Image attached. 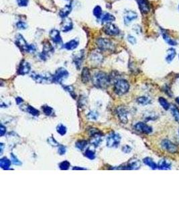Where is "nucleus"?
<instances>
[{
    "label": "nucleus",
    "instance_id": "nucleus-29",
    "mask_svg": "<svg viewBox=\"0 0 179 201\" xmlns=\"http://www.w3.org/2000/svg\"><path fill=\"white\" fill-rule=\"evenodd\" d=\"M101 136H102L101 135H95V136L91 137V143L93 145H94L95 147H97L100 144L101 142H102Z\"/></svg>",
    "mask_w": 179,
    "mask_h": 201
},
{
    "label": "nucleus",
    "instance_id": "nucleus-43",
    "mask_svg": "<svg viewBox=\"0 0 179 201\" xmlns=\"http://www.w3.org/2000/svg\"><path fill=\"white\" fill-rule=\"evenodd\" d=\"M16 27H17V28H18V29H20V30H25L27 28L28 25L25 22L19 21L16 23Z\"/></svg>",
    "mask_w": 179,
    "mask_h": 201
},
{
    "label": "nucleus",
    "instance_id": "nucleus-22",
    "mask_svg": "<svg viewBox=\"0 0 179 201\" xmlns=\"http://www.w3.org/2000/svg\"><path fill=\"white\" fill-rule=\"evenodd\" d=\"M91 79V75L90 73V71L87 67H85L83 69L82 73H81V81L83 83H87Z\"/></svg>",
    "mask_w": 179,
    "mask_h": 201
},
{
    "label": "nucleus",
    "instance_id": "nucleus-18",
    "mask_svg": "<svg viewBox=\"0 0 179 201\" xmlns=\"http://www.w3.org/2000/svg\"><path fill=\"white\" fill-rule=\"evenodd\" d=\"M73 28L72 20L69 18H64V21L61 24V30L63 32H68L71 31Z\"/></svg>",
    "mask_w": 179,
    "mask_h": 201
},
{
    "label": "nucleus",
    "instance_id": "nucleus-57",
    "mask_svg": "<svg viewBox=\"0 0 179 201\" xmlns=\"http://www.w3.org/2000/svg\"><path fill=\"white\" fill-rule=\"evenodd\" d=\"M178 57H179V56H178Z\"/></svg>",
    "mask_w": 179,
    "mask_h": 201
},
{
    "label": "nucleus",
    "instance_id": "nucleus-3",
    "mask_svg": "<svg viewBox=\"0 0 179 201\" xmlns=\"http://www.w3.org/2000/svg\"><path fill=\"white\" fill-rule=\"evenodd\" d=\"M129 84L127 81L125 79H118L114 84L113 91L116 95L121 96L129 91Z\"/></svg>",
    "mask_w": 179,
    "mask_h": 201
},
{
    "label": "nucleus",
    "instance_id": "nucleus-53",
    "mask_svg": "<svg viewBox=\"0 0 179 201\" xmlns=\"http://www.w3.org/2000/svg\"><path fill=\"white\" fill-rule=\"evenodd\" d=\"M72 170H86V168H80V167H74L72 168Z\"/></svg>",
    "mask_w": 179,
    "mask_h": 201
},
{
    "label": "nucleus",
    "instance_id": "nucleus-8",
    "mask_svg": "<svg viewBox=\"0 0 179 201\" xmlns=\"http://www.w3.org/2000/svg\"><path fill=\"white\" fill-rule=\"evenodd\" d=\"M141 167V162L138 159H132L129 162L124 166H120L117 168H113V169L119 170H138Z\"/></svg>",
    "mask_w": 179,
    "mask_h": 201
},
{
    "label": "nucleus",
    "instance_id": "nucleus-9",
    "mask_svg": "<svg viewBox=\"0 0 179 201\" xmlns=\"http://www.w3.org/2000/svg\"><path fill=\"white\" fill-rule=\"evenodd\" d=\"M161 146L164 150L170 154H175L178 151V147L167 139H164L161 142Z\"/></svg>",
    "mask_w": 179,
    "mask_h": 201
},
{
    "label": "nucleus",
    "instance_id": "nucleus-17",
    "mask_svg": "<svg viewBox=\"0 0 179 201\" xmlns=\"http://www.w3.org/2000/svg\"><path fill=\"white\" fill-rule=\"evenodd\" d=\"M140 11L143 14H148L150 11V4L148 0H136Z\"/></svg>",
    "mask_w": 179,
    "mask_h": 201
},
{
    "label": "nucleus",
    "instance_id": "nucleus-55",
    "mask_svg": "<svg viewBox=\"0 0 179 201\" xmlns=\"http://www.w3.org/2000/svg\"><path fill=\"white\" fill-rule=\"evenodd\" d=\"M178 135H179V130H178Z\"/></svg>",
    "mask_w": 179,
    "mask_h": 201
},
{
    "label": "nucleus",
    "instance_id": "nucleus-33",
    "mask_svg": "<svg viewBox=\"0 0 179 201\" xmlns=\"http://www.w3.org/2000/svg\"><path fill=\"white\" fill-rule=\"evenodd\" d=\"M88 144V142L86 140H79L76 142V147L80 150H83Z\"/></svg>",
    "mask_w": 179,
    "mask_h": 201
},
{
    "label": "nucleus",
    "instance_id": "nucleus-2",
    "mask_svg": "<svg viewBox=\"0 0 179 201\" xmlns=\"http://www.w3.org/2000/svg\"><path fill=\"white\" fill-rule=\"evenodd\" d=\"M15 43L20 50L28 52L33 53L36 51V48L34 44H28L22 34H18L15 36Z\"/></svg>",
    "mask_w": 179,
    "mask_h": 201
},
{
    "label": "nucleus",
    "instance_id": "nucleus-46",
    "mask_svg": "<svg viewBox=\"0 0 179 201\" xmlns=\"http://www.w3.org/2000/svg\"><path fill=\"white\" fill-rule=\"evenodd\" d=\"M66 151H67V148H66V147H65L64 146H63V145H59V146L58 153L60 155H64L65 153H66Z\"/></svg>",
    "mask_w": 179,
    "mask_h": 201
},
{
    "label": "nucleus",
    "instance_id": "nucleus-31",
    "mask_svg": "<svg viewBox=\"0 0 179 201\" xmlns=\"http://www.w3.org/2000/svg\"><path fill=\"white\" fill-rule=\"evenodd\" d=\"M158 101H159V103L160 104V105L162 107V108H163L164 110L167 111L170 109V103L168 102L167 100L164 99V97H160L159 99H158Z\"/></svg>",
    "mask_w": 179,
    "mask_h": 201
},
{
    "label": "nucleus",
    "instance_id": "nucleus-4",
    "mask_svg": "<svg viewBox=\"0 0 179 201\" xmlns=\"http://www.w3.org/2000/svg\"><path fill=\"white\" fill-rule=\"evenodd\" d=\"M31 77L38 83H49L53 82V76H52L50 73L32 72Z\"/></svg>",
    "mask_w": 179,
    "mask_h": 201
},
{
    "label": "nucleus",
    "instance_id": "nucleus-14",
    "mask_svg": "<svg viewBox=\"0 0 179 201\" xmlns=\"http://www.w3.org/2000/svg\"><path fill=\"white\" fill-rule=\"evenodd\" d=\"M137 18H138V14L135 11L132 10L126 11L124 15V24L125 25L128 26L132 22V21H133L134 20H136Z\"/></svg>",
    "mask_w": 179,
    "mask_h": 201
},
{
    "label": "nucleus",
    "instance_id": "nucleus-1",
    "mask_svg": "<svg viewBox=\"0 0 179 201\" xmlns=\"http://www.w3.org/2000/svg\"><path fill=\"white\" fill-rule=\"evenodd\" d=\"M91 81L95 87L100 89H105L108 87L111 79L107 74L102 71H97L93 74L91 77Z\"/></svg>",
    "mask_w": 179,
    "mask_h": 201
},
{
    "label": "nucleus",
    "instance_id": "nucleus-6",
    "mask_svg": "<svg viewBox=\"0 0 179 201\" xmlns=\"http://www.w3.org/2000/svg\"><path fill=\"white\" fill-rule=\"evenodd\" d=\"M121 142V136L119 133L111 132L107 138V146L109 147H117Z\"/></svg>",
    "mask_w": 179,
    "mask_h": 201
},
{
    "label": "nucleus",
    "instance_id": "nucleus-16",
    "mask_svg": "<svg viewBox=\"0 0 179 201\" xmlns=\"http://www.w3.org/2000/svg\"><path fill=\"white\" fill-rule=\"evenodd\" d=\"M84 58V50H80L75 53L73 55V62L77 69H79L82 65Z\"/></svg>",
    "mask_w": 179,
    "mask_h": 201
},
{
    "label": "nucleus",
    "instance_id": "nucleus-23",
    "mask_svg": "<svg viewBox=\"0 0 179 201\" xmlns=\"http://www.w3.org/2000/svg\"><path fill=\"white\" fill-rule=\"evenodd\" d=\"M79 45V41L77 40H71L70 41H68V42H67L66 44H64L63 45V48L67 49L68 50H72L75 49L76 48H77Z\"/></svg>",
    "mask_w": 179,
    "mask_h": 201
},
{
    "label": "nucleus",
    "instance_id": "nucleus-10",
    "mask_svg": "<svg viewBox=\"0 0 179 201\" xmlns=\"http://www.w3.org/2000/svg\"><path fill=\"white\" fill-rule=\"evenodd\" d=\"M117 116L120 121L124 124H126L128 122V114L129 112L124 107H118L116 109Z\"/></svg>",
    "mask_w": 179,
    "mask_h": 201
},
{
    "label": "nucleus",
    "instance_id": "nucleus-11",
    "mask_svg": "<svg viewBox=\"0 0 179 201\" xmlns=\"http://www.w3.org/2000/svg\"><path fill=\"white\" fill-rule=\"evenodd\" d=\"M103 31L109 36H117L120 34V29L116 24L108 23L103 28Z\"/></svg>",
    "mask_w": 179,
    "mask_h": 201
},
{
    "label": "nucleus",
    "instance_id": "nucleus-48",
    "mask_svg": "<svg viewBox=\"0 0 179 201\" xmlns=\"http://www.w3.org/2000/svg\"><path fill=\"white\" fill-rule=\"evenodd\" d=\"M48 143H49L50 144L51 146H59V144L58 143V142H56V141L55 140V138H53L52 137H51V138H50L49 139H48Z\"/></svg>",
    "mask_w": 179,
    "mask_h": 201
},
{
    "label": "nucleus",
    "instance_id": "nucleus-5",
    "mask_svg": "<svg viewBox=\"0 0 179 201\" xmlns=\"http://www.w3.org/2000/svg\"><path fill=\"white\" fill-rule=\"evenodd\" d=\"M96 44L99 50L102 51H113L115 49L114 44L109 39L100 38L96 41Z\"/></svg>",
    "mask_w": 179,
    "mask_h": 201
},
{
    "label": "nucleus",
    "instance_id": "nucleus-44",
    "mask_svg": "<svg viewBox=\"0 0 179 201\" xmlns=\"http://www.w3.org/2000/svg\"><path fill=\"white\" fill-rule=\"evenodd\" d=\"M87 117L89 119L92 120H96L98 118V113L96 111H91L89 112L87 115Z\"/></svg>",
    "mask_w": 179,
    "mask_h": 201
},
{
    "label": "nucleus",
    "instance_id": "nucleus-28",
    "mask_svg": "<svg viewBox=\"0 0 179 201\" xmlns=\"http://www.w3.org/2000/svg\"><path fill=\"white\" fill-rule=\"evenodd\" d=\"M116 20L115 17L112 14L109 13H105L102 15L101 18V22L102 23H110Z\"/></svg>",
    "mask_w": 179,
    "mask_h": 201
},
{
    "label": "nucleus",
    "instance_id": "nucleus-41",
    "mask_svg": "<svg viewBox=\"0 0 179 201\" xmlns=\"http://www.w3.org/2000/svg\"><path fill=\"white\" fill-rule=\"evenodd\" d=\"M85 155L87 158H88L89 159H95V151H93V150H91L90 149H87L86 151H85Z\"/></svg>",
    "mask_w": 179,
    "mask_h": 201
},
{
    "label": "nucleus",
    "instance_id": "nucleus-21",
    "mask_svg": "<svg viewBox=\"0 0 179 201\" xmlns=\"http://www.w3.org/2000/svg\"><path fill=\"white\" fill-rule=\"evenodd\" d=\"M90 57H91V60L93 63H94L95 64L101 63L103 61V57L102 55H101L100 52H97V51L93 52L90 55Z\"/></svg>",
    "mask_w": 179,
    "mask_h": 201
},
{
    "label": "nucleus",
    "instance_id": "nucleus-52",
    "mask_svg": "<svg viewBox=\"0 0 179 201\" xmlns=\"http://www.w3.org/2000/svg\"><path fill=\"white\" fill-rule=\"evenodd\" d=\"M15 101H16V103H17L18 105H20V103H22L23 102V99H22L21 97H17L15 99Z\"/></svg>",
    "mask_w": 179,
    "mask_h": 201
},
{
    "label": "nucleus",
    "instance_id": "nucleus-49",
    "mask_svg": "<svg viewBox=\"0 0 179 201\" xmlns=\"http://www.w3.org/2000/svg\"><path fill=\"white\" fill-rule=\"evenodd\" d=\"M122 151H123L125 153H129V152H131L132 148H131V147L129 146L128 145H125L123 147H122Z\"/></svg>",
    "mask_w": 179,
    "mask_h": 201
},
{
    "label": "nucleus",
    "instance_id": "nucleus-12",
    "mask_svg": "<svg viewBox=\"0 0 179 201\" xmlns=\"http://www.w3.org/2000/svg\"><path fill=\"white\" fill-rule=\"evenodd\" d=\"M134 128L138 132H141L144 134H150L152 132V127L149 126L145 123L143 122H138L134 125Z\"/></svg>",
    "mask_w": 179,
    "mask_h": 201
},
{
    "label": "nucleus",
    "instance_id": "nucleus-13",
    "mask_svg": "<svg viewBox=\"0 0 179 201\" xmlns=\"http://www.w3.org/2000/svg\"><path fill=\"white\" fill-rule=\"evenodd\" d=\"M55 52L54 50V48L52 47V45L50 44V43L49 42H46L44 43L43 45V50H42V52L41 54V59L43 60H46L47 57L49 55H52V53Z\"/></svg>",
    "mask_w": 179,
    "mask_h": 201
},
{
    "label": "nucleus",
    "instance_id": "nucleus-39",
    "mask_svg": "<svg viewBox=\"0 0 179 201\" xmlns=\"http://www.w3.org/2000/svg\"><path fill=\"white\" fill-rule=\"evenodd\" d=\"M42 108L44 113L45 114L46 116H50L52 114V113H53V109L50 107H49V106H47V105L43 106Z\"/></svg>",
    "mask_w": 179,
    "mask_h": 201
},
{
    "label": "nucleus",
    "instance_id": "nucleus-35",
    "mask_svg": "<svg viewBox=\"0 0 179 201\" xmlns=\"http://www.w3.org/2000/svg\"><path fill=\"white\" fill-rule=\"evenodd\" d=\"M162 36H163L164 40L166 41V42L167 44L171 45V46H175V45L177 44L176 41H174L166 34H162Z\"/></svg>",
    "mask_w": 179,
    "mask_h": 201
},
{
    "label": "nucleus",
    "instance_id": "nucleus-37",
    "mask_svg": "<svg viewBox=\"0 0 179 201\" xmlns=\"http://www.w3.org/2000/svg\"><path fill=\"white\" fill-rule=\"evenodd\" d=\"M88 133L91 137L95 136V135H103V133L101 132V131H99L97 128H89L88 129Z\"/></svg>",
    "mask_w": 179,
    "mask_h": 201
},
{
    "label": "nucleus",
    "instance_id": "nucleus-25",
    "mask_svg": "<svg viewBox=\"0 0 179 201\" xmlns=\"http://www.w3.org/2000/svg\"><path fill=\"white\" fill-rule=\"evenodd\" d=\"M177 55V52L175 49L174 48H169L168 50H167V55H166V61L168 63H170L172 62V61L174 60V57L176 56Z\"/></svg>",
    "mask_w": 179,
    "mask_h": 201
},
{
    "label": "nucleus",
    "instance_id": "nucleus-34",
    "mask_svg": "<svg viewBox=\"0 0 179 201\" xmlns=\"http://www.w3.org/2000/svg\"><path fill=\"white\" fill-rule=\"evenodd\" d=\"M171 113L175 121L179 123V109L176 107L173 106L172 107H171Z\"/></svg>",
    "mask_w": 179,
    "mask_h": 201
},
{
    "label": "nucleus",
    "instance_id": "nucleus-56",
    "mask_svg": "<svg viewBox=\"0 0 179 201\" xmlns=\"http://www.w3.org/2000/svg\"><path fill=\"white\" fill-rule=\"evenodd\" d=\"M178 8H179V7H178Z\"/></svg>",
    "mask_w": 179,
    "mask_h": 201
},
{
    "label": "nucleus",
    "instance_id": "nucleus-54",
    "mask_svg": "<svg viewBox=\"0 0 179 201\" xmlns=\"http://www.w3.org/2000/svg\"><path fill=\"white\" fill-rule=\"evenodd\" d=\"M176 101H177V103L179 104V97H178L176 98Z\"/></svg>",
    "mask_w": 179,
    "mask_h": 201
},
{
    "label": "nucleus",
    "instance_id": "nucleus-26",
    "mask_svg": "<svg viewBox=\"0 0 179 201\" xmlns=\"http://www.w3.org/2000/svg\"><path fill=\"white\" fill-rule=\"evenodd\" d=\"M143 162L146 165H147L148 166H149L152 170H156L158 168V165L156 164V162H154L151 158L146 157V158H144L143 159Z\"/></svg>",
    "mask_w": 179,
    "mask_h": 201
},
{
    "label": "nucleus",
    "instance_id": "nucleus-20",
    "mask_svg": "<svg viewBox=\"0 0 179 201\" xmlns=\"http://www.w3.org/2000/svg\"><path fill=\"white\" fill-rule=\"evenodd\" d=\"M172 168L171 162L166 159H162L158 164V168L161 170H170Z\"/></svg>",
    "mask_w": 179,
    "mask_h": 201
},
{
    "label": "nucleus",
    "instance_id": "nucleus-32",
    "mask_svg": "<svg viewBox=\"0 0 179 201\" xmlns=\"http://www.w3.org/2000/svg\"><path fill=\"white\" fill-rule=\"evenodd\" d=\"M26 111H28L29 113H30L31 115L34 116H38L40 115V112L38 109H35L33 107H32L30 105H27L26 107Z\"/></svg>",
    "mask_w": 179,
    "mask_h": 201
},
{
    "label": "nucleus",
    "instance_id": "nucleus-47",
    "mask_svg": "<svg viewBox=\"0 0 179 201\" xmlns=\"http://www.w3.org/2000/svg\"><path fill=\"white\" fill-rule=\"evenodd\" d=\"M29 2V0H17L18 6L20 7H26Z\"/></svg>",
    "mask_w": 179,
    "mask_h": 201
},
{
    "label": "nucleus",
    "instance_id": "nucleus-15",
    "mask_svg": "<svg viewBox=\"0 0 179 201\" xmlns=\"http://www.w3.org/2000/svg\"><path fill=\"white\" fill-rule=\"evenodd\" d=\"M31 70V66L30 63L27 62V61L23 60L20 63L18 70V74L20 75H25L26 74L30 72Z\"/></svg>",
    "mask_w": 179,
    "mask_h": 201
},
{
    "label": "nucleus",
    "instance_id": "nucleus-50",
    "mask_svg": "<svg viewBox=\"0 0 179 201\" xmlns=\"http://www.w3.org/2000/svg\"><path fill=\"white\" fill-rule=\"evenodd\" d=\"M128 40L129 41V42H130L132 44H134L136 43V39L134 38L133 36H132V35H129L128 36Z\"/></svg>",
    "mask_w": 179,
    "mask_h": 201
},
{
    "label": "nucleus",
    "instance_id": "nucleus-30",
    "mask_svg": "<svg viewBox=\"0 0 179 201\" xmlns=\"http://www.w3.org/2000/svg\"><path fill=\"white\" fill-rule=\"evenodd\" d=\"M137 102L141 105H148L151 103V99L149 97L146 96H142L137 99Z\"/></svg>",
    "mask_w": 179,
    "mask_h": 201
},
{
    "label": "nucleus",
    "instance_id": "nucleus-27",
    "mask_svg": "<svg viewBox=\"0 0 179 201\" xmlns=\"http://www.w3.org/2000/svg\"><path fill=\"white\" fill-rule=\"evenodd\" d=\"M11 166V161L9 159L4 157L0 159V166L3 170H8L10 169Z\"/></svg>",
    "mask_w": 179,
    "mask_h": 201
},
{
    "label": "nucleus",
    "instance_id": "nucleus-38",
    "mask_svg": "<svg viewBox=\"0 0 179 201\" xmlns=\"http://www.w3.org/2000/svg\"><path fill=\"white\" fill-rule=\"evenodd\" d=\"M93 14H94V15L97 18H101V15H102V8L99 6H95L94 10H93Z\"/></svg>",
    "mask_w": 179,
    "mask_h": 201
},
{
    "label": "nucleus",
    "instance_id": "nucleus-7",
    "mask_svg": "<svg viewBox=\"0 0 179 201\" xmlns=\"http://www.w3.org/2000/svg\"><path fill=\"white\" fill-rule=\"evenodd\" d=\"M69 73L67 70L64 68H59L56 70L55 75H53V82L56 83H62L64 79L68 78Z\"/></svg>",
    "mask_w": 179,
    "mask_h": 201
},
{
    "label": "nucleus",
    "instance_id": "nucleus-40",
    "mask_svg": "<svg viewBox=\"0 0 179 201\" xmlns=\"http://www.w3.org/2000/svg\"><path fill=\"white\" fill-rule=\"evenodd\" d=\"M70 166H71L70 162H68L67 160H65L60 164L59 168L60 169L62 170H68V168H70Z\"/></svg>",
    "mask_w": 179,
    "mask_h": 201
},
{
    "label": "nucleus",
    "instance_id": "nucleus-19",
    "mask_svg": "<svg viewBox=\"0 0 179 201\" xmlns=\"http://www.w3.org/2000/svg\"><path fill=\"white\" fill-rule=\"evenodd\" d=\"M50 37L51 40L56 44H61L63 42L62 38H61L60 33L58 30L53 29L50 32Z\"/></svg>",
    "mask_w": 179,
    "mask_h": 201
},
{
    "label": "nucleus",
    "instance_id": "nucleus-42",
    "mask_svg": "<svg viewBox=\"0 0 179 201\" xmlns=\"http://www.w3.org/2000/svg\"><path fill=\"white\" fill-rule=\"evenodd\" d=\"M63 88L66 90V91L71 94V95L73 97V98H75L76 95H75V93H74V88H73L72 86H68V85H64V87H63Z\"/></svg>",
    "mask_w": 179,
    "mask_h": 201
},
{
    "label": "nucleus",
    "instance_id": "nucleus-51",
    "mask_svg": "<svg viewBox=\"0 0 179 201\" xmlns=\"http://www.w3.org/2000/svg\"><path fill=\"white\" fill-rule=\"evenodd\" d=\"M6 132V128L5 126H3V124H1V127H0V133H1V136L4 135Z\"/></svg>",
    "mask_w": 179,
    "mask_h": 201
},
{
    "label": "nucleus",
    "instance_id": "nucleus-24",
    "mask_svg": "<svg viewBox=\"0 0 179 201\" xmlns=\"http://www.w3.org/2000/svg\"><path fill=\"white\" fill-rule=\"evenodd\" d=\"M72 10V6L71 4H68V5H66L63 8H62L59 11V15L60 18H66L67 16L69 15V14L71 12Z\"/></svg>",
    "mask_w": 179,
    "mask_h": 201
},
{
    "label": "nucleus",
    "instance_id": "nucleus-36",
    "mask_svg": "<svg viewBox=\"0 0 179 201\" xmlns=\"http://www.w3.org/2000/svg\"><path fill=\"white\" fill-rule=\"evenodd\" d=\"M56 131H57V132L60 135H64L66 134L67 129L66 128V126H64L63 124H59L58 125L57 127H56Z\"/></svg>",
    "mask_w": 179,
    "mask_h": 201
},
{
    "label": "nucleus",
    "instance_id": "nucleus-45",
    "mask_svg": "<svg viewBox=\"0 0 179 201\" xmlns=\"http://www.w3.org/2000/svg\"><path fill=\"white\" fill-rule=\"evenodd\" d=\"M11 161H12V162L14 163V164L17 165V166L22 165V162H20L17 158H16V156L15 155H14L13 154H11Z\"/></svg>",
    "mask_w": 179,
    "mask_h": 201
}]
</instances>
